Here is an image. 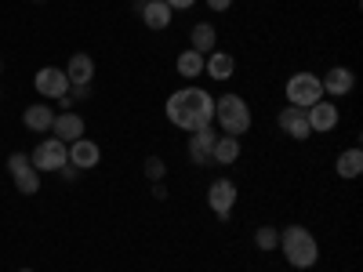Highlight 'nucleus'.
I'll list each match as a JSON object with an SVG mask.
<instances>
[{
	"mask_svg": "<svg viewBox=\"0 0 363 272\" xmlns=\"http://www.w3.org/2000/svg\"><path fill=\"white\" fill-rule=\"evenodd\" d=\"M203 73L211 80H229L236 73V58L229 51H211V55H203Z\"/></svg>",
	"mask_w": 363,
	"mask_h": 272,
	"instance_id": "2eb2a0df",
	"label": "nucleus"
},
{
	"mask_svg": "<svg viewBox=\"0 0 363 272\" xmlns=\"http://www.w3.org/2000/svg\"><path fill=\"white\" fill-rule=\"evenodd\" d=\"M145 178L149 181H164L167 178V164L160 157H145Z\"/></svg>",
	"mask_w": 363,
	"mask_h": 272,
	"instance_id": "b1692460",
	"label": "nucleus"
},
{
	"mask_svg": "<svg viewBox=\"0 0 363 272\" xmlns=\"http://www.w3.org/2000/svg\"><path fill=\"white\" fill-rule=\"evenodd\" d=\"M15 178V189L22 193V196H37L40 193V171L29 164V167H22L18 174H11Z\"/></svg>",
	"mask_w": 363,
	"mask_h": 272,
	"instance_id": "4be33fe9",
	"label": "nucleus"
},
{
	"mask_svg": "<svg viewBox=\"0 0 363 272\" xmlns=\"http://www.w3.org/2000/svg\"><path fill=\"white\" fill-rule=\"evenodd\" d=\"M189 47L196 51V55H211L218 47V29L211 26V22H196L193 29H189Z\"/></svg>",
	"mask_w": 363,
	"mask_h": 272,
	"instance_id": "6ab92c4d",
	"label": "nucleus"
},
{
	"mask_svg": "<svg viewBox=\"0 0 363 272\" xmlns=\"http://www.w3.org/2000/svg\"><path fill=\"white\" fill-rule=\"evenodd\" d=\"M277 244H280V229H277V225H258L255 247H258V251H277Z\"/></svg>",
	"mask_w": 363,
	"mask_h": 272,
	"instance_id": "5701e85b",
	"label": "nucleus"
},
{
	"mask_svg": "<svg viewBox=\"0 0 363 272\" xmlns=\"http://www.w3.org/2000/svg\"><path fill=\"white\" fill-rule=\"evenodd\" d=\"M99 160H102L99 142H91V138H77V142H69V164H73L77 171H91V167H99Z\"/></svg>",
	"mask_w": 363,
	"mask_h": 272,
	"instance_id": "9b49d317",
	"label": "nucleus"
},
{
	"mask_svg": "<svg viewBox=\"0 0 363 272\" xmlns=\"http://www.w3.org/2000/svg\"><path fill=\"white\" fill-rule=\"evenodd\" d=\"M58 174H62L66 181H77V174H80V171H77L73 164H66V167H62V171H58Z\"/></svg>",
	"mask_w": 363,
	"mask_h": 272,
	"instance_id": "cd10ccee",
	"label": "nucleus"
},
{
	"mask_svg": "<svg viewBox=\"0 0 363 272\" xmlns=\"http://www.w3.org/2000/svg\"><path fill=\"white\" fill-rule=\"evenodd\" d=\"M18 272H33V268H18Z\"/></svg>",
	"mask_w": 363,
	"mask_h": 272,
	"instance_id": "c85d7f7f",
	"label": "nucleus"
},
{
	"mask_svg": "<svg viewBox=\"0 0 363 272\" xmlns=\"http://www.w3.org/2000/svg\"><path fill=\"white\" fill-rule=\"evenodd\" d=\"M320 84H323V95L342 98V95H349V91L356 87V73L345 69V66H335V69H327V73L320 76Z\"/></svg>",
	"mask_w": 363,
	"mask_h": 272,
	"instance_id": "f8f14e48",
	"label": "nucleus"
},
{
	"mask_svg": "<svg viewBox=\"0 0 363 272\" xmlns=\"http://www.w3.org/2000/svg\"><path fill=\"white\" fill-rule=\"evenodd\" d=\"M0 98H4V91H0Z\"/></svg>",
	"mask_w": 363,
	"mask_h": 272,
	"instance_id": "2f4dec72",
	"label": "nucleus"
},
{
	"mask_svg": "<svg viewBox=\"0 0 363 272\" xmlns=\"http://www.w3.org/2000/svg\"><path fill=\"white\" fill-rule=\"evenodd\" d=\"M218 135H222V131H218L215 124L193 131V138H189V145H186V153H189V160H193L196 167H211V149H215Z\"/></svg>",
	"mask_w": 363,
	"mask_h": 272,
	"instance_id": "6e6552de",
	"label": "nucleus"
},
{
	"mask_svg": "<svg viewBox=\"0 0 363 272\" xmlns=\"http://www.w3.org/2000/svg\"><path fill=\"white\" fill-rule=\"evenodd\" d=\"M33 87L40 91L44 98L58 102V98H62V95H69V76H66V69H55V66H44V69H37V76H33Z\"/></svg>",
	"mask_w": 363,
	"mask_h": 272,
	"instance_id": "0eeeda50",
	"label": "nucleus"
},
{
	"mask_svg": "<svg viewBox=\"0 0 363 272\" xmlns=\"http://www.w3.org/2000/svg\"><path fill=\"white\" fill-rule=\"evenodd\" d=\"M153 200H167V186H164V181H153Z\"/></svg>",
	"mask_w": 363,
	"mask_h": 272,
	"instance_id": "bb28decb",
	"label": "nucleus"
},
{
	"mask_svg": "<svg viewBox=\"0 0 363 272\" xmlns=\"http://www.w3.org/2000/svg\"><path fill=\"white\" fill-rule=\"evenodd\" d=\"M174 69H178L182 80H196V76L203 73V55H196L193 47H189V51H182V55L174 58Z\"/></svg>",
	"mask_w": 363,
	"mask_h": 272,
	"instance_id": "412c9836",
	"label": "nucleus"
},
{
	"mask_svg": "<svg viewBox=\"0 0 363 272\" xmlns=\"http://www.w3.org/2000/svg\"><path fill=\"white\" fill-rule=\"evenodd\" d=\"M51 131H55V138L58 142H77V138H84V116L80 113H73V109H66V113H55V124H51Z\"/></svg>",
	"mask_w": 363,
	"mask_h": 272,
	"instance_id": "ddd939ff",
	"label": "nucleus"
},
{
	"mask_svg": "<svg viewBox=\"0 0 363 272\" xmlns=\"http://www.w3.org/2000/svg\"><path fill=\"white\" fill-rule=\"evenodd\" d=\"M236 181L233 178H215L207 186V207H211V215H215L218 222H229L233 218V207H236Z\"/></svg>",
	"mask_w": 363,
	"mask_h": 272,
	"instance_id": "39448f33",
	"label": "nucleus"
},
{
	"mask_svg": "<svg viewBox=\"0 0 363 272\" xmlns=\"http://www.w3.org/2000/svg\"><path fill=\"white\" fill-rule=\"evenodd\" d=\"M277 247L284 251L291 268H313L320 261V244H316V236L306 225H284Z\"/></svg>",
	"mask_w": 363,
	"mask_h": 272,
	"instance_id": "f03ea898",
	"label": "nucleus"
},
{
	"mask_svg": "<svg viewBox=\"0 0 363 272\" xmlns=\"http://www.w3.org/2000/svg\"><path fill=\"white\" fill-rule=\"evenodd\" d=\"M240 153H244V145H240V138L233 135H218L215 149H211V164H218V167H229L240 160Z\"/></svg>",
	"mask_w": 363,
	"mask_h": 272,
	"instance_id": "a211bd4d",
	"label": "nucleus"
},
{
	"mask_svg": "<svg viewBox=\"0 0 363 272\" xmlns=\"http://www.w3.org/2000/svg\"><path fill=\"white\" fill-rule=\"evenodd\" d=\"M215 124L222 135H233V138H244L251 131V106L240 98V95H222L215 98Z\"/></svg>",
	"mask_w": 363,
	"mask_h": 272,
	"instance_id": "7ed1b4c3",
	"label": "nucleus"
},
{
	"mask_svg": "<svg viewBox=\"0 0 363 272\" xmlns=\"http://www.w3.org/2000/svg\"><path fill=\"white\" fill-rule=\"evenodd\" d=\"M306 116H309V131H316V135L335 131V128H338V120H342L338 106H335V102H327V98H320L316 106H309Z\"/></svg>",
	"mask_w": 363,
	"mask_h": 272,
	"instance_id": "1a4fd4ad",
	"label": "nucleus"
},
{
	"mask_svg": "<svg viewBox=\"0 0 363 272\" xmlns=\"http://www.w3.org/2000/svg\"><path fill=\"white\" fill-rule=\"evenodd\" d=\"M167 120L178 128V131H200V128H211L215 124V95L196 84H186L167 95Z\"/></svg>",
	"mask_w": 363,
	"mask_h": 272,
	"instance_id": "f257e3e1",
	"label": "nucleus"
},
{
	"mask_svg": "<svg viewBox=\"0 0 363 272\" xmlns=\"http://www.w3.org/2000/svg\"><path fill=\"white\" fill-rule=\"evenodd\" d=\"M277 124H280V128H284V135H287V138H294V142H306V138L313 135V131H309V116H306V109H298V106L280 109Z\"/></svg>",
	"mask_w": 363,
	"mask_h": 272,
	"instance_id": "9d476101",
	"label": "nucleus"
},
{
	"mask_svg": "<svg viewBox=\"0 0 363 272\" xmlns=\"http://www.w3.org/2000/svg\"><path fill=\"white\" fill-rule=\"evenodd\" d=\"M66 76H69V87H73V84H91V80H95V58L84 55V51L69 55V62H66Z\"/></svg>",
	"mask_w": 363,
	"mask_h": 272,
	"instance_id": "f3484780",
	"label": "nucleus"
},
{
	"mask_svg": "<svg viewBox=\"0 0 363 272\" xmlns=\"http://www.w3.org/2000/svg\"><path fill=\"white\" fill-rule=\"evenodd\" d=\"M33 4H44V0H33Z\"/></svg>",
	"mask_w": 363,
	"mask_h": 272,
	"instance_id": "7c9ffc66",
	"label": "nucleus"
},
{
	"mask_svg": "<svg viewBox=\"0 0 363 272\" xmlns=\"http://www.w3.org/2000/svg\"><path fill=\"white\" fill-rule=\"evenodd\" d=\"M164 4H167L171 11H189V8L196 4V0H164Z\"/></svg>",
	"mask_w": 363,
	"mask_h": 272,
	"instance_id": "393cba45",
	"label": "nucleus"
},
{
	"mask_svg": "<svg viewBox=\"0 0 363 272\" xmlns=\"http://www.w3.org/2000/svg\"><path fill=\"white\" fill-rule=\"evenodd\" d=\"M51 124H55V113H51V106L37 102V106H26V109H22V128H26V131L44 135V131H51Z\"/></svg>",
	"mask_w": 363,
	"mask_h": 272,
	"instance_id": "4468645a",
	"label": "nucleus"
},
{
	"mask_svg": "<svg viewBox=\"0 0 363 272\" xmlns=\"http://www.w3.org/2000/svg\"><path fill=\"white\" fill-rule=\"evenodd\" d=\"M142 4H145V0H142Z\"/></svg>",
	"mask_w": 363,
	"mask_h": 272,
	"instance_id": "473e14b6",
	"label": "nucleus"
},
{
	"mask_svg": "<svg viewBox=\"0 0 363 272\" xmlns=\"http://www.w3.org/2000/svg\"><path fill=\"white\" fill-rule=\"evenodd\" d=\"M335 171H338V178H359L363 174V149L352 145V149H345V153H338Z\"/></svg>",
	"mask_w": 363,
	"mask_h": 272,
	"instance_id": "aec40b11",
	"label": "nucleus"
},
{
	"mask_svg": "<svg viewBox=\"0 0 363 272\" xmlns=\"http://www.w3.org/2000/svg\"><path fill=\"white\" fill-rule=\"evenodd\" d=\"M0 69H4V58H0Z\"/></svg>",
	"mask_w": 363,
	"mask_h": 272,
	"instance_id": "c756f323",
	"label": "nucleus"
},
{
	"mask_svg": "<svg viewBox=\"0 0 363 272\" xmlns=\"http://www.w3.org/2000/svg\"><path fill=\"white\" fill-rule=\"evenodd\" d=\"M29 164H33L40 174L44 171H62L69 164V145L58 142V138H44L33 153H29Z\"/></svg>",
	"mask_w": 363,
	"mask_h": 272,
	"instance_id": "423d86ee",
	"label": "nucleus"
},
{
	"mask_svg": "<svg viewBox=\"0 0 363 272\" xmlns=\"http://www.w3.org/2000/svg\"><path fill=\"white\" fill-rule=\"evenodd\" d=\"M284 98H287V106L309 109V106H316V102L323 98V84H320L316 73L301 69V73H294V76L284 84Z\"/></svg>",
	"mask_w": 363,
	"mask_h": 272,
	"instance_id": "20e7f679",
	"label": "nucleus"
},
{
	"mask_svg": "<svg viewBox=\"0 0 363 272\" xmlns=\"http://www.w3.org/2000/svg\"><path fill=\"white\" fill-rule=\"evenodd\" d=\"M138 8H142V22H145L149 29H157V33L174 22V11L164 4V0H145V4H138Z\"/></svg>",
	"mask_w": 363,
	"mask_h": 272,
	"instance_id": "dca6fc26",
	"label": "nucleus"
},
{
	"mask_svg": "<svg viewBox=\"0 0 363 272\" xmlns=\"http://www.w3.org/2000/svg\"><path fill=\"white\" fill-rule=\"evenodd\" d=\"M207 8H211V11H229L233 0H207Z\"/></svg>",
	"mask_w": 363,
	"mask_h": 272,
	"instance_id": "a878e982",
	"label": "nucleus"
}]
</instances>
